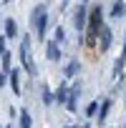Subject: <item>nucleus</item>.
<instances>
[{
    "label": "nucleus",
    "instance_id": "7ed1b4c3",
    "mask_svg": "<svg viewBox=\"0 0 126 128\" xmlns=\"http://www.w3.org/2000/svg\"><path fill=\"white\" fill-rule=\"evenodd\" d=\"M20 63H23V68L28 76H35L38 68H35V63H33V55H30V35H23L20 38Z\"/></svg>",
    "mask_w": 126,
    "mask_h": 128
},
{
    "label": "nucleus",
    "instance_id": "4be33fe9",
    "mask_svg": "<svg viewBox=\"0 0 126 128\" xmlns=\"http://www.w3.org/2000/svg\"><path fill=\"white\" fill-rule=\"evenodd\" d=\"M123 106H126V96H123Z\"/></svg>",
    "mask_w": 126,
    "mask_h": 128
},
{
    "label": "nucleus",
    "instance_id": "412c9836",
    "mask_svg": "<svg viewBox=\"0 0 126 128\" xmlns=\"http://www.w3.org/2000/svg\"><path fill=\"white\" fill-rule=\"evenodd\" d=\"M3 86H5V76H3V73H0V88H3Z\"/></svg>",
    "mask_w": 126,
    "mask_h": 128
},
{
    "label": "nucleus",
    "instance_id": "5701e85b",
    "mask_svg": "<svg viewBox=\"0 0 126 128\" xmlns=\"http://www.w3.org/2000/svg\"><path fill=\"white\" fill-rule=\"evenodd\" d=\"M83 128H86V126H83Z\"/></svg>",
    "mask_w": 126,
    "mask_h": 128
},
{
    "label": "nucleus",
    "instance_id": "9d476101",
    "mask_svg": "<svg viewBox=\"0 0 126 128\" xmlns=\"http://www.w3.org/2000/svg\"><path fill=\"white\" fill-rule=\"evenodd\" d=\"M108 110H111V100L106 98V100L101 103V108H98V113H96V120H98V123H103V120H106V116H108Z\"/></svg>",
    "mask_w": 126,
    "mask_h": 128
},
{
    "label": "nucleus",
    "instance_id": "f3484780",
    "mask_svg": "<svg viewBox=\"0 0 126 128\" xmlns=\"http://www.w3.org/2000/svg\"><path fill=\"white\" fill-rule=\"evenodd\" d=\"M96 113H98V100H93V103H88V108H86V116H91V118H93Z\"/></svg>",
    "mask_w": 126,
    "mask_h": 128
},
{
    "label": "nucleus",
    "instance_id": "2eb2a0df",
    "mask_svg": "<svg viewBox=\"0 0 126 128\" xmlns=\"http://www.w3.org/2000/svg\"><path fill=\"white\" fill-rule=\"evenodd\" d=\"M123 13H126V8H123V0H118V3L113 5V10H111V15H113V18H121Z\"/></svg>",
    "mask_w": 126,
    "mask_h": 128
},
{
    "label": "nucleus",
    "instance_id": "423d86ee",
    "mask_svg": "<svg viewBox=\"0 0 126 128\" xmlns=\"http://www.w3.org/2000/svg\"><path fill=\"white\" fill-rule=\"evenodd\" d=\"M123 66H126V38H123V50H121V55L116 58V66H113V76H116V78L121 76Z\"/></svg>",
    "mask_w": 126,
    "mask_h": 128
},
{
    "label": "nucleus",
    "instance_id": "f8f14e48",
    "mask_svg": "<svg viewBox=\"0 0 126 128\" xmlns=\"http://www.w3.org/2000/svg\"><path fill=\"white\" fill-rule=\"evenodd\" d=\"M55 100H58V103H66V100H68V86H66V83H60V88H58V93H55Z\"/></svg>",
    "mask_w": 126,
    "mask_h": 128
},
{
    "label": "nucleus",
    "instance_id": "0eeeda50",
    "mask_svg": "<svg viewBox=\"0 0 126 128\" xmlns=\"http://www.w3.org/2000/svg\"><path fill=\"white\" fill-rule=\"evenodd\" d=\"M76 100H78V86H73V88H71V93H68V100H66V108H68L71 113H76V110H78Z\"/></svg>",
    "mask_w": 126,
    "mask_h": 128
},
{
    "label": "nucleus",
    "instance_id": "dca6fc26",
    "mask_svg": "<svg viewBox=\"0 0 126 128\" xmlns=\"http://www.w3.org/2000/svg\"><path fill=\"white\" fill-rule=\"evenodd\" d=\"M53 40H55V43H63V40H66V30H63L60 25L55 28V33H53Z\"/></svg>",
    "mask_w": 126,
    "mask_h": 128
},
{
    "label": "nucleus",
    "instance_id": "6ab92c4d",
    "mask_svg": "<svg viewBox=\"0 0 126 128\" xmlns=\"http://www.w3.org/2000/svg\"><path fill=\"white\" fill-rule=\"evenodd\" d=\"M3 68H5V70L10 68V53H8V50L3 53Z\"/></svg>",
    "mask_w": 126,
    "mask_h": 128
},
{
    "label": "nucleus",
    "instance_id": "1a4fd4ad",
    "mask_svg": "<svg viewBox=\"0 0 126 128\" xmlns=\"http://www.w3.org/2000/svg\"><path fill=\"white\" fill-rule=\"evenodd\" d=\"M10 88L15 96H20V70H10Z\"/></svg>",
    "mask_w": 126,
    "mask_h": 128
},
{
    "label": "nucleus",
    "instance_id": "4468645a",
    "mask_svg": "<svg viewBox=\"0 0 126 128\" xmlns=\"http://www.w3.org/2000/svg\"><path fill=\"white\" fill-rule=\"evenodd\" d=\"M20 128H33V120H30V113L23 108L20 110Z\"/></svg>",
    "mask_w": 126,
    "mask_h": 128
},
{
    "label": "nucleus",
    "instance_id": "20e7f679",
    "mask_svg": "<svg viewBox=\"0 0 126 128\" xmlns=\"http://www.w3.org/2000/svg\"><path fill=\"white\" fill-rule=\"evenodd\" d=\"M111 45H113V33H111L108 25H101V30H98V48H101V53L111 50Z\"/></svg>",
    "mask_w": 126,
    "mask_h": 128
},
{
    "label": "nucleus",
    "instance_id": "f257e3e1",
    "mask_svg": "<svg viewBox=\"0 0 126 128\" xmlns=\"http://www.w3.org/2000/svg\"><path fill=\"white\" fill-rule=\"evenodd\" d=\"M101 23H103V10L101 8H93L88 13V33H86V45H96L98 43V30H101Z\"/></svg>",
    "mask_w": 126,
    "mask_h": 128
},
{
    "label": "nucleus",
    "instance_id": "f03ea898",
    "mask_svg": "<svg viewBox=\"0 0 126 128\" xmlns=\"http://www.w3.org/2000/svg\"><path fill=\"white\" fill-rule=\"evenodd\" d=\"M30 23H33V28H35L38 40H43V38H45V30H48V10H45V5L33 8V13H30Z\"/></svg>",
    "mask_w": 126,
    "mask_h": 128
},
{
    "label": "nucleus",
    "instance_id": "ddd939ff",
    "mask_svg": "<svg viewBox=\"0 0 126 128\" xmlns=\"http://www.w3.org/2000/svg\"><path fill=\"white\" fill-rule=\"evenodd\" d=\"M78 70H81V63H78V60H71L68 66L63 68V73H66V76H76Z\"/></svg>",
    "mask_w": 126,
    "mask_h": 128
},
{
    "label": "nucleus",
    "instance_id": "aec40b11",
    "mask_svg": "<svg viewBox=\"0 0 126 128\" xmlns=\"http://www.w3.org/2000/svg\"><path fill=\"white\" fill-rule=\"evenodd\" d=\"M5 53V35H0V55Z\"/></svg>",
    "mask_w": 126,
    "mask_h": 128
},
{
    "label": "nucleus",
    "instance_id": "a211bd4d",
    "mask_svg": "<svg viewBox=\"0 0 126 128\" xmlns=\"http://www.w3.org/2000/svg\"><path fill=\"white\" fill-rule=\"evenodd\" d=\"M43 100H45V106H50V103H53V96H50V90H48L45 86H43Z\"/></svg>",
    "mask_w": 126,
    "mask_h": 128
},
{
    "label": "nucleus",
    "instance_id": "39448f33",
    "mask_svg": "<svg viewBox=\"0 0 126 128\" xmlns=\"http://www.w3.org/2000/svg\"><path fill=\"white\" fill-rule=\"evenodd\" d=\"M76 30L81 33V30H86V25H88V15H86V5H81L78 10H76Z\"/></svg>",
    "mask_w": 126,
    "mask_h": 128
},
{
    "label": "nucleus",
    "instance_id": "9b49d317",
    "mask_svg": "<svg viewBox=\"0 0 126 128\" xmlns=\"http://www.w3.org/2000/svg\"><path fill=\"white\" fill-rule=\"evenodd\" d=\"M5 38H18V25H15L13 18L5 20Z\"/></svg>",
    "mask_w": 126,
    "mask_h": 128
},
{
    "label": "nucleus",
    "instance_id": "6e6552de",
    "mask_svg": "<svg viewBox=\"0 0 126 128\" xmlns=\"http://www.w3.org/2000/svg\"><path fill=\"white\" fill-rule=\"evenodd\" d=\"M45 55H48V60H58V58H60V48H58V43H55V40H50V43H48Z\"/></svg>",
    "mask_w": 126,
    "mask_h": 128
}]
</instances>
